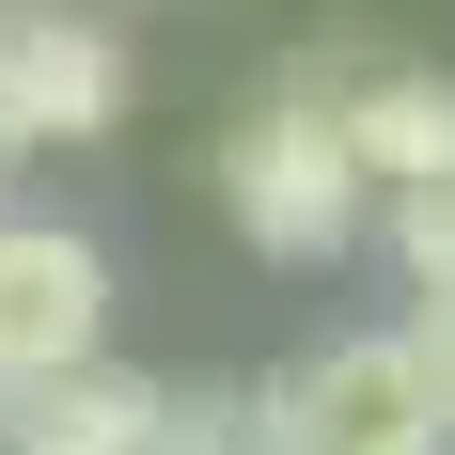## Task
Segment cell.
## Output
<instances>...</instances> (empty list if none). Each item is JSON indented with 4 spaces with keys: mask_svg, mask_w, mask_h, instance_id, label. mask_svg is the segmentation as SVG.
<instances>
[{
    "mask_svg": "<svg viewBox=\"0 0 455 455\" xmlns=\"http://www.w3.org/2000/svg\"><path fill=\"white\" fill-rule=\"evenodd\" d=\"M220 220L251 235L267 267H330V251L377 220V188H362V157H346V126H330V79H315V63L220 126Z\"/></svg>",
    "mask_w": 455,
    "mask_h": 455,
    "instance_id": "6da1fadb",
    "label": "cell"
},
{
    "mask_svg": "<svg viewBox=\"0 0 455 455\" xmlns=\"http://www.w3.org/2000/svg\"><path fill=\"white\" fill-rule=\"evenodd\" d=\"M283 409L299 455H455V409L409 362V330H330L315 362H283Z\"/></svg>",
    "mask_w": 455,
    "mask_h": 455,
    "instance_id": "3957f363",
    "label": "cell"
},
{
    "mask_svg": "<svg viewBox=\"0 0 455 455\" xmlns=\"http://www.w3.org/2000/svg\"><path fill=\"white\" fill-rule=\"evenodd\" d=\"M141 455H299V409H283V377H204V393H157Z\"/></svg>",
    "mask_w": 455,
    "mask_h": 455,
    "instance_id": "52a82bcc",
    "label": "cell"
},
{
    "mask_svg": "<svg viewBox=\"0 0 455 455\" xmlns=\"http://www.w3.org/2000/svg\"><path fill=\"white\" fill-rule=\"evenodd\" d=\"M409 362L440 377V409H455V299H424V315H409Z\"/></svg>",
    "mask_w": 455,
    "mask_h": 455,
    "instance_id": "9c48e42d",
    "label": "cell"
},
{
    "mask_svg": "<svg viewBox=\"0 0 455 455\" xmlns=\"http://www.w3.org/2000/svg\"><path fill=\"white\" fill-rule=\"evenodd\" d=\"M79 362H110V251L79 220L0 204V393H47Z\"/></svg>",
    "mask_w": 455,
    "mask_h": 455,
    "instance_id": "7a4b0ae2",
    "label": "cell"
},
{
    "mask_svg": "<svg viewBox=\"0 0 455 455\" xmlns=\"http://www.w3.org/2000/svg\"><path fill=\"white\" fill-rule=\"evenodd\" d=\"M377 235H393V267H409V299H455V157L409 188H377Z\"/></svg>",
    "mask_w": 455,
    "mask_h": 455,
    "instance_id": "ba28073f",
    "label": "cell"
},
{
    "mask_svg": "<svg viewBox=\"0 0 455 455\" xmlns=\"http://www.w3.org/2000/svg\"><path fill=\"white\" fill-rule=\"evenodd\" d=\"M330 126L362 157V188H409L455 157V63H362V79H330Z\"/></svg>",
    "mask_w": 455,
    "mask_h": 455,
    "instance_id": "5b68a950",
    "label": "cell"
},
{
    "mask_svg": "<svg viewBox=\"0 0 455 455\" xmlns=\"http://www.w3.org/2000/svg\"><path fill=\"white\" fill-rule=\"evenodd\" d=\"M0 455H32V440H16V424H0Z\"/></svg>",
    "mask_w": 455,
    "mask_h": 455,
    "instance_id": "30bf717a",
    "label": "cell"
},
{
    "mask_svg": "<svg viewBox=\"0 0 455 455\" xmlns=\"http://www.w3.org/2000/svg\"><path fill=\"white\" fill-rule=\"evenodd\" d=\"M157 393L173 377H141V362H79V377H47V393H0V424L32 455H141L157 440Z\"/></svg>",
    "mask_w": 455,
    "mask_h": 455,
    "instance_id": "8992f818",
    "label": "cell"
},
{
    "mask_svg": "<svg viewBox=\"0 0 455 455\" xmlns=\"http://www.w3.org/2000/svg\"><path fill=\"white\" fill-rule=\"evenodd\" d=\"M110 110H126V32L63 0H0V141L47 157V141H94Z\"/></svg>",
    "mask_w": 455,
    "mask_h": 455,
    "instance_id": "277c9868",
    "label": "cell"
}]
</instances>
